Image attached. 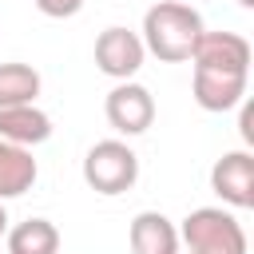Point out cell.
Wrapping results in <instances>:
<instances>
[{
    "label": "cell",
    "mask_w": 254,
    "mask_h": 254,
    "mask_svg": "<svg viewBox=\"0 0 254 254\" xmlns=\"http://www.w3.org/2000/svg\"><path fill=\"white\" fill-rule=\"evenodd\" d=\"M206 28H202V16H198V8H190V4H183V0H159V4H151L147 8V16H143V48L151 52V56H159L163 64H183V60H190V52H194V44H198V36H202Z\"/></svg>",
    "instance_id": "obj_1"
},
{
    "label": "cell",
    "mask_w": 254,
    "mask_h": 254,
    "mask_svg": "<svg viewBox=\"0 0 254 254\" xmlns=\"http://www.w3.org/2000/svg\"><path fill=\"white\" fill-rule=\"evenodd\" d=\"M179 242L194 254H246V230L242 222L222 206H198L183 218Z\"/></svg>",
    "instance_id": "obj_2"
},
{
    "label": "cell",
    "mask_w": 254,
    "mask_h": 254,
    "mask_svg": "<svg viewBox=\"0 0 254 254\" xmlns=\"http://www.w3.org/2000/svg\"><path fill=\"white\" fill-rule=\"evenodd\" d=\"M83 183L95 194L115 198V194H123L139 183V155L123 139H99L83 155Z\"/></svg>",
    "instance_id": "obj_3"
},
{
    "label": "cell",
    "mask_w": 254,
    "mask_h": 254,
    "mask_svg": "<svg viewBox=\"0 0 254 254\" xmlns=\"http://www.w3.org/2000/svg\"><path fill=\"white\" fill-rule=\"evenodd\" d=\"M103 115H107V123L119 131V135H143L151 123H155V99H151V91L143 87V83H135V79H119L111 91H107V99H103Z\"/></svg>",
    "instance_id": "obj_4"
},
{
    "label": "cell",
    "mask_w": 254,
    "mask_h": 254,
    "mask_svg": "<svg viewBox=\"0 0 254 254\" xmlns=\"http://www.w3.org/2000/svg\"><path fill=\"white\" fill-rule=\"evenodd\" d=\"M147 60V48L139 32L131 28H103L95 36V67L111 79H131Z\"/></svg>",
    "instance_id": "obj_5"
},
{
    "label": "cell",
    "mask_w": 254,
    "mask_h": 254,
    "mask_svg": "<svg viewBox=\"0 0 254 254\" xmlns=\"http://www.w3.org/2000/svg\"><path fill=\"white\" fill-rule=\"evenodd\" d=\"M210 190L238 210L254 206V155L250 151H226L210 167Z\"/></svg>",
    "instance_id": "obj_6"
},
{
    "label": "cell",
    "mask_w": 254,
    "mask_h": 254,
    "mask_svg": "<svg viewBox=\"0 0 254 254\" xmlns=\"http://www.w3.org/2000/svg\"><path fill=\"white\" fill-rule=\"evenodd\" d=\"M190 64L210 67V71H246L250 75V44L238 32H202L190 52Z\"/></svg>",
    "instance_id": "obj_7"
},
{
    "label": "cell",
    "mask_w": 254,
    "mask_h": 254,
    "mask_svg": "<svg viewBox=\"0 0 254 254\" xmlns=\"http://www.w3.org/2000/svg\"><path fill=\"white\" fill-rule=\"evenodd\" d=\"M246 71H210V67H194L190 91L194 103L202 111H230L246 99Z\"/></svg>",
    "instance_id": "obj_8"
},
{
    "label": "cell",
    "mask_w": 254,
    "mask_h": 254,
    "mask_svg": "<svg viewBox=\"0 0 254 254\" xmlns=\"http://www.w3.org/2000/svg\"><path fill=\"white\" fill-rule=\"evenodd\" d=\"M0 139L32 151L36 143H48V139H52V115L40 111L36 103L0 107Z\"/></svg>",
    "instance_id": "obj_9"
},
{
    "label": "cell",
    "mask_w": 254,
    "mask_h": 254,
    "mask_svg": "<svg viewBox=\"0 0 254 254\" xmlns=\"http://www.w3.org/2000/svg\"><path fill=\"white\" fill-rule=\"evenodd\" d=\"M131 254H179V226L159 210H139L127 230Z\"/></svg>",
    "instance_id": "obj_10"
},
{
    "label": "cell",
    "mask_w": 254,
    "mask_h": 254,
    "mask_svg": "<svg viewBox=\"0 0 254 254\" xmlns=\"http://www.w3.org/2000/svg\"><path fill=\"white\" fill-rule=\"evenodd\" d=\"M36 175H40V167H36L32 151L0 139V202L4 198H20L24 190H32Z\"/></svg>",
    "instance_id": "obj_11"
},
{
    "label": "cell",
    "mask_w": 254,
    "mask_h": 254,
    "mask_svg": "<svg viewBox=\"0 0 254 254\" xmlns=\"http://www.w3.org/2000/svg\"><path fill=\"white\" fill-rule=\"evenodd\" d=\"M8 254H60V230L48 218H24L8 226Z\"/></svg>",
    "instance_id": "obj_12"
},
{
    "label": "cell",
    "mask_w": 254,
    "mask_h": 254,
    "mask_svg": "<svg viewBox=\"0 0 254 254\" xmlns=\"http://www.w3.org/2000/svg\"><path fill=\"white\" fill-rule=\"evenodd\" d=\"M36 95H40V71L32 64H20V60L0 64V107L36 103Z\"/></svg>",
    "instance_id": "obj_13"
},
{
    "label": "cell",
    "mask_w": 254,
    "mask_h": 254,
    "mask_svg": "<svg viewBox=\"0 0 254 254\" xmlns=\"http://www.w3.org/2000/svg\"><path fill=\"white\" fill-rule=\"evenodd\" d=\"M44 16H52V20H67V16H75L87 0H32Z\"/></svg>",
    "instance_id": "obj_14"
},
{
    "label": "cell",
    "mask_w": 254,
    "mask_h": 254,
    "mask_svg": "<svg viewBox=\"0 0 254 254\" xmlns=\"http://www.w3.org/2000/svg\"><path fill=\"white\" fill-rule=\"evenodd\" d=\"M238 107H242V115H238V127H242V139H246V143H254V107H250L246 99H242Z\"/></svg>",
    "instance_id": "obj_15"
},
{
    "label": "cell",
    "mask_w": 254,
    "mask_h": 254,
    "mask_svg": "<svg viewBox=\"0 0 254 254\" xmlns=\"http://www.w3.org/2000/svg\"><path fill=\"white\" fill-rule=\"evenodd\" d=\"M8 234V210H4V202H0V238Z\"/></svg>",
    "instance_id": "obj_16"
},
{
    "label": "cell",
    "mask_w": 254,
    "mask_h": 254,
    "mask_svg": "<svg viewBox=\"0 0 254 254\" xmlns=\"http://www.w3.org/2000/svg\"><path fill=\"white\" fill-rule=\"evenodd\" d=\"M238 4H242V8H254V0H238Z\"/></svg>",
    "instance_id": "obj_17"
},
{
    "label": "cell",
    "mask_w": 254,
    "mask_h": 254,
    "mask_svg": "<svg viewBox=\"0 0 254 254\" xmlns=\"http://www.w3.org/2000/svg\"><path fill=\"white\" fill-rule=\"evenodd\" d=\"M187 254H194V250H187Z\"/></svg>",
    "instance_id": "obj_18"
}]
</instances>
